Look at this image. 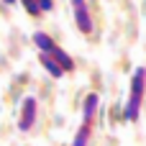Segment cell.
<instances>
[{
  "instance_id": "6da1fadb",
  "label": "cell",
  "mask_w": 146,
  "mask_h": 146,
  "mask_svg": "<svg viewBox=\"0 0 146 146\" xmlns=\"http://www.w3.org/2000/svg\"><path fill=\"white\" fill-rule=\"evenodd\" d=\"M33 44L38 46V51H41V54H46L49 59H54V62H56L64 72H72V69H74L72 56H69V54H67V51H64V49H62V46H59V44L49 36V33L36 31V33H33Z\"/></svg>"
},
{
  "instance_id": "7a4b0ae2",
  "label": "cell",
  "mask_w": 146,
  "mask_h": 146,
  "mask_svg": "<svg viewBox=\"0 0 146 146\" xmlns=\"http://www.w3.org/2000/svg\"><path fill=\"white\" fill-rule=\"evenodd\" d=\"M144 80H146V69L136 67L133 77H131V95H128V103L123 108V121H136L139 118L141 103H144Z\"/></svg>"
},
{
  "instance_id": "3957f363",
  "label": "cell",
  "mask_w": 146,
  "mask_h": 146,
  "mask_svg": "<svg viewBox=\"0 0 146 146\" xmlns=\"http://www.w3.org/2000/svg\"><path fill=\"white\" fill-rule=\"evenodd\" d=\"M72 13H74V23L82 33H92V13L87 8L85 0H72Z\"/></svg>"
},
{
  "instance_id": "277c9868",
  "label": "cell",
  "mask_w": 146,
  "mask_h": 146,
  "mask_svg": "<svg viewBox=\"0 0 146 146\" xmlns=\"http://www.w3.org/2000/svg\"><path fill=\"white\" fill-rule=\"evenodd\" d=\"M36 108H38V103H36V98H23V103H21V115H18V128L26 133V131H31V126L36 123Z\"/></svg>"
},
{
  "instance_id": "5b68a950",
  "label": "cell",
  "mask_w": 146,
  "mask_h": 146,
  "mask_svg": "<svg viewBox=\"0 0 146 146\" xmlns=\"http://www.w3.org/2000/svg\"><path fill=\"white\" fill-rule=\"evenodd\" d=\"M98 103H100V98H98L95 92H90V95L82 100V126H92L95 113H98Z\"/></svg>"
},
{
  "instance_id": "8992f818",
  "label": "cell",
  "mask_w": 146,
  "mask_h": 146,
  "mask_svg": "<svg viewBox=\"0 0 146 146\" xmlns=\"http://www.w3.org/2000/svg\"><path fill=\"white\" fill-rule=\"evenodd\" d=\"M38 64H41V67H44V69H46V72H49V74H51L54 80L64 77V69H62V67H59V64H56L54 59H49L46 54H41V51H38Z\"/></svg>"
},
{
  "instance_id": "52a82bcc",
  "label": "cell",
  "mask_w": 146,
  "mask_h": 146,
  "mask_svg": "<svg viewBox=\"0 0 146 146\" xmlns=\"http://www.w3.org/2000/svg\"><path fill=\"white\" fill-rule=\"evenodd\" d=\"M90 133H92V126H82L80 123V128H77V133L72 139V146H87L90 144Z\"/></svg>"
},
{
  "instance_id": "ba28073f",
  "label": "cell",
  "mask_w": 146,
  "mask_h": 146,
  "mask_svg": "<svg viewBox=\"0 0 146 146\" xmlns=\"http://www.w3.org/2000/svg\"><path fill=\"white\" fill-rule=\"evenodd\" d=\"M23 8H26V10L31 13V15H36V18L41 15V8H38V0H26V3H23Z\"/></svg>"
},
{
  "instance_id": "9c48e42d",
  "label": "cell",
  "mask_w": 146,
  "mask_h": 146,
  "mask_svg": "<svg viewBox=\"0 0 146 146\" xmlns=\"http://www.w3.org/2000/svg\"><path fill=\"white\" fill-rule=\"evenodd\" d=\"M38 8H41V15H44V13L54 10V3H51V0H38Z\"/></svg>"
}]
</instances>
